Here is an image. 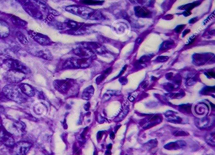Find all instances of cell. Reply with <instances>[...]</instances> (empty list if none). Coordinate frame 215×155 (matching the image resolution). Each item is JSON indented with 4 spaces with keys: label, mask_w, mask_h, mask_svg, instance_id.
I'll list each match as a JSON object with an SVG mask.
<instances>
[{
    "label": "cell",
    "mask_w": 215,
    "mask_h": 155,
    "mask_svg": "<svg viewBox=\"0 0 215 155\" xmlns=\"http://www.w3.org/2000/svg\"><path fill=\"white\" fill-rule=\"evenodd\" d=\"M135 13L138 17H147L150 15L151 12L146 8L139 6L135 7Z\"/></svg>",
    "instance_id": "cell-14"
},
{
    "label": "cell",
    "mask_w": 215,
    "mask_h": 155,
    "mask_svg": "<svg viewBox=\"0 0 215 155\" xmlns=\"http://www.w3.org/2000/svg\"><path fill=\"white\" fill-rule=\"evenodd\" d=\"M166 117H167V119L169 121L173 123H179L181 121V118L179 116H177L174 115V113H170L168 115H167Z\"/></svg>",
    "instance_id": "cell-22"
},
{
    "label": "cell",
    "mask_w": 215,
    "mask_h": 155,
    "mask_svg": "<svg viewBox=\"0 0 215 155\" xmlns=\"http://www.w3.org/2000/svg\"><path fill=\"white\" fill-rule=\"evenodd\" d=\"M94 92V89L92 85L88 86L84 89L82 93V98L83 100H88L91 98L93 95Z\"/></svg>",
    "instance_id": "cell-19"
},
{
    "label": "cell",
    "mask_w": 215,
    "mask_h": 155,
    "mask_svg": "<svg viewBox=\"0 0 215 155\" xmlns=\"http://www.w3.org/2000/svg\"><path fill=\"white\" fill-rule=\"evenodd\" d=\"M180 109L182 111L185 112H190L191 109V106L187 104L182 105L180 106Z\"/></svg>",
    "instance_id": "cell-28"
},
{
    "label": "cell",
    "mask_w": 215,
    "mask_h": 155,
    "mask_svg": "<svg viewBox=\"0 0 215 155\" xmlns=\"http://www.w3.org/2000/svg\"><path fill=\"white\" fill-rule=\"evenodd\" d=\"M185 26L186 25H181L177 26V27H176L175 29L176 32L178 33L181 32L182 31L183 29L185 28Z\"/></svg>",
    "instance_id": "cell-31"
},
{
    "label": "cell",
    "mask_w": 215,
    "mask_h": 155,
    "mask_svg": "<svg viewBox=\"0 0 215 155\" xmlns=\"http://www.w3.org/2000/svg\"><path fill=\"white\" fill-rule=\"evenodd\" d=\"M112 145L111 144V143L108 145V146H107V149L108 150H111V149H112Z\"/></svg>",
    "instance_id": "cell-49"
},
{
    "label": "cell",
    "mask_w": 215,
    "mask_h": 155,
    "mask_svg": "<svg viewBox=\"0 0 215 155\" xmlns=\"http://www.w3.org/2000/svg\"><path fill=\"white\" fill-rule=\"evenodd\" d=\"M201 3L200 2H193V3H189L186 5H183L179 8V9L181 10H184L185 11H190L193 8L199 5Z\"/></svg>",
    "instance_id": "cell-21"
},
{
    "label": "cell",
    "mask_w": 215,
    "mask_h": 155,
    "mask_svg": "<svg viewBox=\"0 0 215 155\" xmlns=\"http://www.w3.org/2000/svg\"><path fill=\"white\" fill-rule=\"evenodd\" d=\"M30 53L36 56L43 58L46 60H50L52 59L51 54L49 53V51L45 50H31Z\"/></svg>",
    "instance_id": "cell-17"
},
{
    "label": "cell",
    "mask_w": 215,
    "mask_h": 155,
    "mask_svg": "<svg viewBox=\"0 0 215 155\" xmlns=\"http://www.w3.org/2000/svg\"><path fill=\"white\" fill-rule=\"evenodd\" d=\"M169 57L165 56H160L157 58L156 60L157 62H164L167 61L169 59Z\"/></svg>",
    "instance_id": "cell-30"
},
{
    "label": "cell",
    "mask_w": 215,
    "mask_h": 155,
    "mask_svg": "<svg viewBox=\"0 0 215 155\" xmlns=\"http://www.w3.org/2000/svg\"><path fill=\"white\" fill-rule=\"evenodd\" d=\"M55 88L62 93H65L72 87V84L69 81L66 80H58L53 83Z\"/></svg>",
    "instance_id": "cell-9"
},
{
    "label": "cell",
    "mask_w": 215,
    "mask_h": 155,
    "mask_svg": "<svg viewBox=\"0 0 215 155\" xmlns=\"http://www.w3.org/2000/svg\"><path fill=\"white\" fill-rule=\"evenodd\" d=\"M11 21L15 25L25 27L27 23L22 19L18 17L17 16L12 15L10 18Z\"/></svg>",
    "instance_id": "cell-20"
},
{
    "label": "cell",
    "mask_w": 215,
    "mask_h": 155,
    "mask_svg": "<svg viewBox=\"0 0 215 155\" xmlns=\"http://www.w3.org/2000/svg\"><path fill=\"white\" fill-rule=\"evenodd\" d=\"M65 25L66 27L69 28H76L78 25V24L76 21H73V20H68L65 21Z\"/></svg>",
    "instance_id": "cell-27"
},
{
    "label": "cell",
    "mask_w": 215,
    "mask_h": 155,
    "mask_svg": "<svg viewBox=\"0 0 215 155\" xmlns=\"http://www.w3.org/2000/svg\"><path fill=\"white\" fill-rule=\"evenodd\" d=\"M91 59L70 58L66 60L63 67L64 68H86L89 67L92 62Z\"/></svg>",
    "instance_id": "cell-3"
},
{
    "label": "cell",
    "mask_w": 215,
    "mask_h": 155,
    "mask_svg": "<svg viewBox=\"0 0 215 155\" xmlns=\"http://www.w3.org/2000/svg\"><path fill=\"white\" fill-rule=\"evenodd\" d=\"M186 145V142L183 141H178L170 142L164 146L165 149L167 150H177L182 149Z\"/></svg>",
    "instance_id": "cell-16"
},
{
    "label": "cell",
    "mask_w": 215,
    "mask_h": 155,
    "mask_svg": "<svg viewBox=\"0 0 215 155\" xmlns=\"http://www.w3.org/2000/svg\"><path fill=\"white\" fill-rule=\"evenodd\" d=\"M110 137L112 139H114L115 138V135L114 132H111V133Z\"/></svg>",
    "instance_id": "cell-47"
},
{
    "label": "cell",
    "mask_w": 215,
    "mask_h": 155,
    "mask_svg": "<svg viewBox=\"0 0 215 155\" xmlns=\"http://www.w3.org/2000/svg\"><path fill=\"white\" fill-rule=\"evenodd\" d=\"M173 76V73H169V74H167L166 75V78L167 79L170 80L172 78Z\"/></svg>",
    "instance_id": "cell-45"
},
{
    "label": "cell",
    "mask_w": 215,
    "mask_h": 155,
    "mask_svg": "<svg viewBox=\"0 0 215 155\" xmlns=\"http://www.w3.org/2000/svg\"><path fill=\"white\" fill-rule=\"evenodd\" d=\"M174 44V42L173 41H166L162 43L160 46L159 51H164V50L169 48Z\"/></svg>",
    "instance_id": "cell-23"
},
{
    "label": "cell",
    "mask_w": 215,
    "mask_h": 155,
    "mask_svg": "<svg viewBox=\"0 0 215 155\" xmlns=\"http://www.w3.org/2000/svg\"><path fill=\"white\" fill-rule=\"evenodd\" d=\"M153 77V78H152V80H153L155 81V80H157L156 78H155V77H154V76H153V77Z\"/></svg>",
    "instance_id": "cell-51"
},
{
    "label": "cell",
    "mask_w": 215,
    "mask_h": 155,
    "mask_svg": "<svg viewBox=\"0 0 215 155\" xmlns=\"http://www.w3.org/2000/svg\"><path fill=\"white\" fill-rule=\"evenodd\" d=\"M154 56V55L149 54L144 55L142 57L138 62L141 64L143 65L145 62H149Z\"/></svg>",
    "instance_id": "cell-25"
},
{
    "label": "cell",
    "mask_w": 215,
    "mask_h": 155,
    "mask_svg": "<svg viewBox=\"0 0 215 155\" xmlns=\"http://www.w3.org/2000/svg\"><path fill=\"white\" fill-rule=\"evenodd\" d=\"M106 155H111V152L110 150H107L106 152Z\"/></svg>",
    "instance_id": "cell-48"
},
{
    "label": "cell",
    "mask_w": 215,
    "mask_h": 155,
    "mask_svg": "<svg viewBox=\"0 0 215 155\" xmlns=\"http://www.w3.org/2000/svg\"><path fill=\"white\" fill-rule=\"evenodd\" d=\"M10 28L5 21L0 20V38H5L10 35Z\"/></svg>",
    "instance_id": "cell-18"
},
{
    "label": "cell",
    "mask_w": 215,
    "mask_h": 155,
    "mask_svg": "<svg viewBox=\"0 0 215 155\" xmlns=\"http://www.w3.org/2000/svg\"><path fill=\"white\" fill-rule=\"evenodd\" d=\"M103 133L102 131L98 132V134H97V138H98V140H100L103 137Z\"/></svg>",
    "instance_id": "cell-42"
},
{
    "label": "cell",
    "mask_w": 215,
    "mask_h": 155,
    "mask_svg": "<svg viewBox=\"0 0 215 155\" xmlns=\"http://www.w3.org/2000/svg\"><path fill=\"white\" fill-rule=\"evenodd\" d=\"M31 35L35 41L41 45H46L51 42V40L49 37L43 34L33 32Z\"/></svg>",
    "instance_id": "cell-12"
},
{
    "label": "cell",
    "mask_w": 215,
    "mask_h": 155,
    "mask_svg": "<svg viewBox=\"0 0 215 155\" xmlns=\"http://www.w3.org/2000/svg\"><path fill=\"white\" fill-rule=\"evenodd\" d=\"M3 78L8 82L14 84L24 80L26 78V75L17 70H9L3 75Z\"/></svg>",
    "instance_id": "cell-7"
},
{
    "label": "cell",
    "mask_w": 215,
    "mask_h": 155,
    "mask_svg": "<svg viewBox=\"0 0 215 155\" xmlns=\"http://www.w3.org/2000/svg\"><path fill=\"white\" fill-rule=\"evenodd\" d=\"M23 93L28 96H33L35 95V91L31 85L25 83L21 84L19 86Z\"/></svg>",
    "instance_id": "cell-15"
},
{
    "label": "cell",
    "mask_w": 215,
    "mask_h": 155,
    "mask_svg": "<svg viewBox=\"0 0 215 155\" xmlns=\"http://www.w3.org/2000/svg\"><path fill=\"white\" fill-rule=\"evenodd\" d=\"M16 36L18 37V39L19 41V42L22 43V44H27L28 43V40L26 38L25 36L21 32H17Z\"/></svg>",
    "instance_id": "cell-24"
},
{
    "label": "cell",
    "mask_w": 215,
    "mask_h": 155,
    "mask_svg": "<svg viewBox=\"0 0 215 155\" xmlns=\"http://www.w3.org/2000/svg\"><path fill=\"white\" fill-rule=\"evenodd\" d=\"M4 64L9 68V70H17L25 75L29 74L31 72L30 69L27 66L17 60L11 59H8L4 62Z\"/></svg>",
    "instance_id": "cell-4"
},
{
    "label": "cell",
    "mask_w": 215,
    "mask_h": 155,
    "mask_svg": "<svg viewBox=\"0 0 215 155\" xmlns=\"http://www.w3.org/2000/svg\"><path fill=\"white\" fill-rule=\"evenodd\" d=\"M73 53L81 59H95L96 58L94 52L88 48L82 47H76L73 50Z\"/></svg>",
    "instance_id": "cell-8"
},
{
    "label": "cell",
    "mask_w": 215,
    "mask_h": 155,
    "mask_svg": "<svg viewBox=\"0 0 215 155\" xmlns=\"http://www.w3.org/2000/svg\"><path fill=\"white\" fill-rule=\"evenodd\" d=\"M119 81L122 85H125L127 82V80L124 77H121L119 79Z\"/></svg>",
    "instance_id": "cell-36"
},
{
    "label": "cell",
    "mask_w": 215,
    "mask_h": 155,
    "mask_svg": "<svg viewBox=\"0 0 215 155\" xmlns=\"http://www.w3.org/2000/svg\"><path fill=\"white\" fill-rule=\"evenodd\" d=\"M195 107L194 109L195 112L199 116H203L206 115L209 109V107L206 104L203 102L198 104Z\"/></svg>",
    "instance_id": "cell-13"
},
{
    "label": "cell",
    "mask_w": 215,
    "mask_h": 155,
    "mask_svg": "<svg viewBox=\"0 0 215 155\" xmlns=\"http://www.w3.org/2000/svg\"><path fill=\"white\" fill-rule=\"evenodd\" d=\"M127 67V65H125L124 66H123V68H122V70H121L120 73V74H119L117 77H119V76H120L122 74H123V73H124L126 70Z\"/></svg>",
    "instance_id": "cell-39"
},
{
    "label": "cell",
    "mask_w": 215,
    "mask_h": 155,
    "mask_svg": "<svg viewBox=\"0 0 215 155\" xmlns=\"http://www.w3.org/2000/svg\"><path fill=\"white\" fill-rule=\"evenodd\" d=\"M197 21V17H194L192 18V19H191L189 21V23L190 24H194L195 23V22H196Z\"/></svg>",
    "instance_id": "cell-41"
},
{
    "label": "cell",
    "mask_w": 215,
    "mask_h": 155,
    "mask_svg": "<svg viewBox=\"0 0 215 155\" xmlns=\"http://www.w3.org/2000/svg\"><path fill=\"white\" fill-rule=\"evenodd\" d=\"M174 88V85L170 83H168L166 85H165V89L167 91H172Z\"/></svg>",
    "instance_id": "cell-32"
},
{
    "label": "cell",
    "mask_w": 215,
    "mask_h": 155,
    "mask_svg": "<svg viewBox=\"0 0 215 155\" xmlns=\"http://www.w3.org/2000/svg\"><path fill=\"white\" fill-rule=\"evenodd\" d=\"M65 10L85 19L100 20L105 19V17L100 11L88 7L78 5L69 6H67Z\"/></svg>",
    "instance_id": "cell-1"
},
{
    "label": "cell",
    "mask_w": 215,
    "mask_h": 155,
    "mask_svg": "<svg viewBox=\"0 0 215 155\" xmlns=\"http://www.w3.org/2000/svg\"><path fill=\"white\" fill-rule=\"evenodd\" d=\"M0 142L6 146L12 148L15 144L14 139L11 136L5 133L0 126Z\"/></svg>",
    "instance_id": "cell-11"
},
{
    "label": "cell",
    "mask_w": 215,
    "mask_h": 155,
    "mask_svg": "<svg viewBox=\"0 0 215 155\" xmlns=\"http://www.w3.org/2000/svg\"><path fill=\"white\" fill-rule=\"evenodd\" d=\"M195 39V37H192V38H190V40L189 41L188 44H187V45H190V44H192L194 42Z\"/></svg>",
    "instance_id": "cell-46"
},
{
    "label": "cell",
    "mask_w": 215,
    "mask_h": 155,
    "mask_svg": "<svg viewBox=\"0 0 215 155\" xmlns=\"http://www.w3.org/2000/svg\"><path fill=\"white\" fill-rule=\"evenodd\" d=\"M106 78L104 76V75L101 74V75H100V76H98V77H97L96 78V82L97 84H100V83L103 80H104V78Z\"/></svg>",
    "instance_id": "cell-33"
},
{
    "label": "cell",
    "mask_w": 215,
    "mask_h": 155,
    "mask_svg": "<svg viewBox=\"0 0 215 155\" xmlns=\"http://www.w3.org/2000/svg\"><path fill=\"white\" fill-rule=\"evenodd\" d=\"M88 130V127H86V128H84V131L82 132V134H81V137L83 139H85V133H86Z\"/></svg>",
    "instance_id": "cell-37"
},
{
    "label": "cell",
    "mask_w": 215,
    "mask_h": 155,
    "mask_svg": "<svg viewBox=\"0 0 215 155\" xmlns=\"http://www.w3.org/2000/svg\"><path fill=\"white\" fill-rule=\"evenodd\" d=\"M192 13L190 11H184L183 13V15L185 16V17H187V16L190 15Z\"/></svg>",
    "instance_id": "cell-43"
},
{
    "label": "cell",
    "mask_w": 215,
    "mask_h": 155,
    "mask_svg": "<svg viewBox=\"0 0 215 155\" xmlns=\"http://www.w3.org/2000/svg\"><path fill=\"white\" fill-rule=\"evenodd\" d=\"M3 92L7 98L16 103L21 104L27 101L26 96L19 86L14 84L5 85L3 89Z\"/></svg>",
    "instance_id": "cell-2"
},
{
    "label": "cell",
    "mask_w": 215,
    "mask_h": 155,
    "mask_svg": "<svg viewBox=\"0 0 215 155\" xmlns=\"http://www.w3.org/2000/svg\"><path fill=\"white\" fill-rule=\"evenodd\" d=\"M94 155H97V153L95 152L94 154Z\"/></svg>",
    "instance_id": "cell-53"
},
{
    "label": "cell",
    "mask_w": 215,
    "mask_h": 155,
    "mask_svg": "<svg viewBox=\"0 0 215 155\" xmlns=\"http://www.w3.org/2000/svg\"><path fill=\"white\" fill-rule=\"evenodd\" d=\"M215 91V87L214 86L213 87H206L205 88L202 89V94H206L209 93H210V92H214Z\"/></svg>",
    "instance_id": "cell-29"
},
{
    "label": "cell",
    "mask_w": 215,
    "mask_h": 155,
    "mask_svg": "<svg viewBox=\"0 0 215 155\" xmlns=\"http://www.w3.org/2000/svg\"><path fill=\"white\" fill-rule=\"evenodd\" d=\"M32 146L30 142L20 141L15 143L11 148V154L12 155H26Z\"/></svg>",
    "instance_id": "cell-6"
},
{
    "label": "cell",
    "mask_w": 215,
    "mask_h": 155,
    "mask_svg": "<svg viewBox=\"0 0 215 155\" xmlns=\"http://www.w3.org/2000/svg\"><path fill=\"white\" fill-rule=\"evenodd\" d=\"M190 29H186V30L184 31L182 33V37H184V36H186V35H187V34L189 33H190Z\"/></svg>",
    "instance_id": "cell-44"
},
{
    "label": "cell",
    "mask_w": 215,
    "mask_h": 155,
    "mask_svg": "<svg viewBox=\"0 0 215 155\" xmlns=\"http://www.w3.org/2000/svg\"><path fill=\"white\" fill-rule=\"evenodd\" d=\"M2 111V108H1V106H0V112H1Z\"/></svg>",
    "instance_id": "cell-52"
},
{
    "label": "cell",
    "mask_w": 215,
    "mask_h": 155,
    "mask_svg": "<svg viewBox=\"0 0 215 155\" xmlns=\"http://www.w3.org/2000/svg\"><path fill=\"white\" fill-rule=\"evenodd\" d=\"M134 98L133 96H131L129 97V100H130V101H133V100H134Z\"/></svg>",
    "instance_id": "cell-50"
},
{
    "label": "cell",
    "mask_w": 215,
    "mask_h": 155,
    "mask_svg": "<svg viewBox=\"0 0 215 155\" xmlns=\"http://www.w3.org/2000/svg\"><path fill=\"white\" fill-rule=\"evenodd\" d=\"M104 1H83L82 3L84 4H87V5H102Z\"/></svg>",
    "instance_id": "cell-26"
},
{
    "label": "cell",
    "mask_w": 215,
    "mask_h": 155,
    "mask_svg": "<svg viewBox=\"0 0 215 155\" xmlns=\"http://www.w3.org/2000/svg\"><path fill=\"white\" fill-rule=\"evenodd\" d=\"M205 74L209 77L215 78V74L213 72H208L206 73Z\"/></svg>",
    "instance_id": "cell-38"
},
{
    "label": "cell",
    "mask_w": 215,
    "mask_h": 155,
    "mask_svg": "<svg viewBox=\"0 0 215 155\" xmlns=\"http://www.w3.org/2000/svg\"><path fill=\"white\" fill-rule=\"evenodd\" d=\"M73 152L75 154L80 155V151L79 149L76 146V144H74L73 146Z\"/></svg>",
    "instance_id": "cell-35"
},
{
    "label": "cell",
    "mask_w": 215,
    "mask_h": 155,
    "mask_svg": "<svg viewBox=\"0 0 215 155\" xmlns=\"http://www.w3.org/2000/svg\"><path fill=\"white\" fill-rule=\"evenodd\" d=\"M82 45L83 47L90 49L94 53L96 52L97 54L100 55L106 54L107 52L105 47H103L100 44L95 42L84 43Z\"/></svg>",
    "instance_id": "cell-10"
},
{
    "label": "cell",
    "mask_w": 215,
    "mask_h": 155,
    "mask_svg": "<svg viewBox=\"0 0 215 155\" xmlns=\"http://www.w3.org/2000/svg\"><path fill=\"white\" fill-rule=\"evenodd\" d=\"M90 103L89 102H88L84 106V109L85 111H88L89 109H90Z\"/></svg>",
    "instance_id": "cell-40"
},
{
    "label": "cell",
    "mask_w": 215,
    "mask_h": 155,
    "mask_svg": "<svg viewBox=\"0 0 215 155\" xmlns=\"http://www.w3.org/2000/svg\"><path fill=\"white\" fill-rule=\"evenodd\" d=\"M112 70V68L111 67L108 68L107 69H106V70L104 71L103 74L106 77V76H107L111 74Z\"/></svg>",
    "instance_id": "cell-34"
},
{
    "label": "cell",
    "mask_w": 215,
    "mask_h": 155,
    "mask_svg": "<svg viewBox=\"0 0 215 155\" xmlns=\"http://www.w3.org/2000/svg\"><path fill=\"white\" fill-rule=\"evenodd\" d=\"M22 7L27 13L35 19H41L43 18V14L39 10L29 1H20Z\"/></svg>",
    "instance_id": "cell-5"
}]
</instances>
